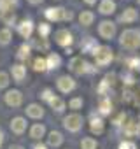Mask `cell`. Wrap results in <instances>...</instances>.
<instances>
[{
  "label": "cell",
  "mask_w": 140,
  "mask_h": 149,
  "mask_svg": "<svg viewBox=\"0 0 140 149\" xmlns=\"http://www.w3.org/2000/svg\"><path fill=\"white\" fill-rule=\"evenodd\" d=\"M119 46L130 51L140 49V30L137 28H126L119 35Z\"/></svg>",
  "instance_id": "1"
},
{
  "label": "cell",
  "mask_w": 140,
  "mask_h": 149,
  "mask_svg": "<svg viewBox=\"0 0 140 149\" xmlns=\"http://www.w3.org/2000/svg\"><path fill=\"white\" fill-rule=\"evenodd\" d=\"M91 54H93L95 63H96L98 67H107V65H110V61L114 60V51H112V47H109V46H98Z\"/></svg>",
  "instance_id": "2"
},
{
  "label": "cell",
  "mask_w": 140,
  "mask_h": 149,
  "mask_svg": "<svg viewBox=\"0 0 140 149\" xmlns=\"http://www.w3.org/2000/svg\"><path fill=\"white\" fill-rule=\"evenodd\" d=\"M68 67H70V70H72L74 74H77V76H82V74H91V72L96 70L89 61H86L81 56L72 58V60H70V63H68Z\"/></svg>",
  "instance_id": "3"
},
{
  "label": "cell",
  "mask_w": 140,
  "mask_h": 149,
  "mask_svg": "<svg viewBox=\"0 0 140 149\" xmlns=\"http://www.w3.org/2000/svg\"><path fill=\"white\" fill-rule=\"evenodd\" d=\"M82 125H84V119H82V116L77 114V112H72V114H68V116L63 118V126H65V130L70 132V133H77V132L82 128Z\"/></svg>",
  "instance_id": "4"
},
{
  "label": "cell",
  "mask_w": 140,
  "mask_h": 149,
  "mask_svg": "<svg viewBox=\"0 0 140 149\" xmlns=\"http://www.w3.org/2000/svg\"><path fill=\"white\" fill-rule=\"evenodd\" d=\"M98 35L103 40H112L116 37V23L110 19H103L98 25Z\"/></svg>",
  "instance_id": "5"
},
{
  "label": "cell",
  "mask_w": 140,
  "mask_h": 149,
  "mask_svg": "<svg viewBox=\"0 0 140 149\" xmlns=\"http://www.w3.org/2000/svg\"><path fill=\"white\" fill-rule=\"evenodd\" d=\"M76 86H77V83H76V79L74 77H70L68 74L67 76H60L58 77V81H56V88L61 91V93H72L74 90H76Z\"/></svg>",
  "instance_id": "6"
},
{
  "label": "cell",
  "mask_w": 140,
  "mask_h": 149,
  "mask_svg": "<svg viewBox=\"0 0 140 149\" xmlns=\"http://www.w3.org/2000/svg\"><path fill=\"white\" fill-rule=\"evenodd\" d=\"M54 42L67 49V47H70V44L74 42V35H72V32H68L67 28H60V30L54 32Z\"/></svg>",
  "instance_id": "7"
},
{
  "label": "cell",
  "mask_w": 140,
  "mask_h": 149,
  "mask_svg": "<svg viewBox=\"0 0 140 149\" xmlns=\"http://www.w3.org/2000/svg\"><path fill=\"white\" fill-rule=\"evenodd\" d=\"M4 100L9 107H19L23 104V93L19 90H9L6 95H4Z\"/></svg>",
  "instance_id": "8"
},
{
  "label": "cell",
  "mask_w": 140,
  "mask_h": 149,
  "mask_svg": "<svg viewBox=\"0 0 140 149\" xmlns=\"http://www.w3.org/2000/svg\"><path fill=\"white\" fill-rule=\"evenodd\" d=\"M138 18H140V14L135 7H126L124 13L119 16V21L124 23V25H133L135 21H138Z\"/></svg>",
  "instance_id": "9"
},
{
  "label": "cell",
  "mask_w": 140,
  "mask_h": 149,
  "mask_svg": "<svg viewBox=\"0 0 140 149\" xmlns=\"http://www.w3.org/2000/svg\"><path fill=\"white\" fill-rule=\"evenodd\" d=\"M26 126H28V123H26V119L21 118V116H16V118L11 119V132L16 133V135H23V133L26 132Z\"/></svg>",
  "instance_id": "10"
},
{
  "label": "cell",
  "mask_w": 140,
  "mask_h": 149,
  "mask_svg": "<svg viewBox=\"0 0 140 149\" xmlns=\"http://www.w3.org/2000/svg\"><path fill=\"white\" fill-rule=\"evenodd\" d=\"M11 74H12V79L16 83H23L25 77H26V67L23 63H14L11 67Z\"/></svg>",
  "instance_id": "11"
},
{
  "label": "cell",
  "mask_w": 140,
  "mask_h": 149,
  "mask_svg": "<svg viewBox=\"0 0 140 149\" xmlns=\"http://www.w3.org/2000/svg\"><path fill=\"white\" fill-rule=\"evenodd\" d=\"M18 33L23 39H30V35L33 33V21L32 19H23L18 25Z\"/></svg>",
  "instance_id": "12"
},
{
  "label": "cell",
  "mask_w": 140,
  "mask_h": 149,
  "mask_svg": "<svg viewBox=\"0 0 140 149\" xmlns=\"http://www.w3.org/2000/svg\"><path fill=\"white\" fill-rule=\"evenodd\" d=\"M25 112H26V116L32 118V119H40V118H44V107H42L40 104H30V105H26Z\"/></svg>",
  "instance_id": "13"
},
{
  "label": "cell",
  "mask_w": 140,
  "mask_h": 149,
  "mask_svg": "<svg viewBox=\"0 0 140 149\" xmlns=\"http://www.w3.org/2000/svg\"><path fill=\"white\" fill-rule=\"evenodd\" d=\"M98 13L103 16H110L116 13V2L114 0H100L98 4Z\"/></svg>",
  "instance_id": "14"
},
{
  "label": "cell",
  "mask_w": 140,
  "mask_h": 149,
  "mask_svg": "<svg viewBox=\"0 0 140 149\" xmlns=\"http://www.w3.org/2000/svg\"><path fill=\"white\" fill-rule=\"evenodd\" d=\"M63 11L65 7H47L44 14L49 21H63Z\"/></svg>",
  "instance_id": "15"
},
{
  "label": "cell",
  "mask_w": 140,
  "mask_h": 149,
  "mask_svg": "<svg viewBox=\"0 0 140 149\" xmlns=\"http://www.w3.org/2000/svg\"><path fill=\"white\" fill-rule=\"evenodd\" d=\"M89 130H91L93 133H96V135L103 133V130H105L103 118H102V116H93V118L89 119Z\"/></svg>",
  "instance_id": "16"
},
{
  "label": "cell",
  "mask_w": 140,
  "mask_h": 149,
  "mask_svg": "<svg viewBox=\"0 0 140 149\" xmlns=\"http://www.w3.org/2000/svg\"><path fill=\"white\" fill-rule=\"evenodd\" d=\"M112 109H114V105H112L110 98L109 97H102L100 98V104H98V114L100 116H110Z\"/></svg>",
  "instance_id": "17"
},
{
  "label": "cell",
  "mask_w": 140,
  "mask_h": 149,
  "mask_svg": "<svg viewBox=\"0 0 140 149\" xmlns=\"http://www.w3.org/2000/svg\"><path fill=\"white\" fill-rule=\"evenodd\" d=\"M46 63H47V70H54L61 67V56L58 53H49L46 56Z\"/></svg>",
  "instance_id": "18"
},
{
  "label": "cell",
  "mask_w": 140,
  "mask_h": 149,
  "mask_svg": "<svg viewBox=\"0 0 140 149\" xmlns=\"http://www.w3.org/2000/svg\"><path fill=\"white\" fill-rule=\"evenodd\" d=\"M61 144H63V135L60 132L53 130V132L47 133V146L49 147H60Z\"/></svg>",
  "instance_id": "19"
},
{
  "label": "cell",
  "mask_w": 140,
  "mask_h": 149,
  "mask_svg": "<svg viewBox=\"0 0 140 149\" xmlns=\"http://www.w3.org/2000/svg\"><path fill=\"white\" fill-rule=\"evenodd\" d=\"M123 133H124V137H137L140 133V125L135 121H128L123 128Z\"/></svg>",
  "instance_id": "20"
},
{
  "label": "cell",
  "mask_w": 140,
  "mask_h": 149,
  "mask_svg": "<svg viewBox=\"0 0 140 149\" xmlns=\"http://www.w3.org/2000/svg\"><path fill=\"white\" fill-rule=\"evenodd\" d=\"M49 107L54 111V112H63L65 111V107H67V104H65V100L61 98V97H53L51 100H49Z\"/></svg>",
  "instance_id": "21"
},
{
  "label": "cell",
  "mask_w": 140,
  "mask_h": 149,
  "mask_svg": "<svg viewBox=\"0 0 140 149\" xmlns=\"http://www.w3.org/2000/svg\"><path fill=\"white\" fill-rule=\"evenodd\" d=\"M44 135H46V126H44V125L37 123V125H33V126L30 128V139H33V140H40Z\"/></svg>",
  "instance_id": "22"
},
{
  "label": "cell",
  "mask_w": 140,
  "mask_h": 149,
  "mask_svg": "<svg viewBox=\"0 0 140 149\" xmlns=\"http://www.w3.org/2000/svg\"><path fill=\"white\" fill-rule=\"evenodd\" d=\"M96 47H98V44H96V40H95L93 37H86V39L81 42V49H82V53H93Z\"/></svg>",
  "instance_id": "23"
},
{
  "label": "cell",
  "mask_w": 140,
  "mask_h": 149,
  "mask_svg": "<svg viewBox=\"0 0 140 149\" xmlns=\"http://www.w3.org/2000/svg\"><path fill=\"white\" fill-rule=\"evenodd\" d=\"M93 21H95V14L91 11H82L79 14V23L82 26H89V25H93Z\"/></svg>",
  "instance_id": "24"
},
{
  "label": "cell",
  "mask_w": 140,
  "mask_h": 149,
  "mask_svg": "<svg viewBox=\"0 0 140 149\" xmlns=\"http://www.w3.org/2000/svg\"><path fill=\"white\" fill-rule=\"evenodd\" d=\"M30 54H32V47H30V44H21V46H19V49H18L16 58H18L19 61H25V60H28V58H30Z\"/></svg>",
  "instance_id": "25"
},
{
  "label": "cell",
  "mask_w": 140,
  "mask_h": 149,
  "mask_svg": "<svg viewBox=\"0 0 140 149\" xmlns=\"http://www.w3.org/2000/svg\"><path fill=\"white\" fill-rule=\"evenodd\" d=\"M96 147H98V142L93 137H84L81 140V149H96Z\"/></svg>",
  "instance_id": "26"
},
{
  "label": "cell",
  "mask_w": 140,
  "mask_h": 149,
  "mask_svg": "<svg viewBox=\"0 0 140 149\" xmlns=\"http://www.w3.org/2000/svg\"><path fill=\"white\" fill-rule=\"evenodd\" d=\"M126 67L131 70V72H140V58L137 56H131L126 60Z\"/></svg>",
  "instance_id": "27"
},
{
  "label": "cell",
  "mask_w": 140,
  "mask_h": 149,
  "mask_svg": "<svg viewBox=\"0 0 140 149\" xmlns=\"http://www.w3.org/2000/svg\"><path fill=\"white\" fill-rule=\"evenodd\" d=\"M11 39H12V33H11L9 28H2V30H0V46H7L11 42Z\"/></svg>",
  "instance_id": "28"
},
{
  "label": "cell",
  "mask_w": 140,
  "mask_h": 149,
  "mask_svg": "<svg viewBox=\"0 0 140 149\" xmlns=\"http://www.w3.org/2000/svg\"><path fill=\"white\" fill-rule=\"evenodd\" d=\"M82 105H84L82 97H74V98L68 100V107L72 109V111H79V109H82Z\"/></svg>",
  "instance_id": "29"
},
{
  "label": "cell",
  "mask_w": 140,
  "mask_h": 149,
  "mask_svg": "<svg viewBox=\"0 0 140 149\" xmlns=\"http://www.w3.org/2000/svg\"><path fill=\"white\" fill-rule=\"evenodd\" d=\"M37 32H39V37L40 39H47L49 33H51V25L49 23H40L37 26Z\"/></svg>",
  "instance_id": "30"
},
{
  "label": "cell",
  "mask_w": 140,
  "mask_h": 149,
  "mask_svg": "<svg viewBox=\"0 0 140 149\" xmlns=\"http://www.w3.org/2000/svg\"><path fill=\"white\" fill-rule=\"evenodd\" d=\"M33 68H35L37 72H44V70H47L46 58H44V56H37V58L33 60Z\"/></svg>",
  "instance_id": "31"
},
{
  "label": "cell",
  "mask_w": 140,
  "mask_h": 149,
  "mask_svg": "<svg viewBox=\"0 0 140 149\" xmlns=\"http://www.w3.org/2000/svg\"><path fill=\"white\" fill-rule=\"evenodd\" d=\"M40 39V37H39ZM30 47H35V49H40V51H47L49 49V42H47V39H40V40H33L32 44H30Z\"/></svg>",
  "instance_id": "32"
},
{
  "label": "cell",
  "mask_w": 140,
  "mask_h": 149,
  "mask_svg": "<svg viewBox=\"0 0 140 149\" xmlns=\"http://www.w3.org/2000/svg\"><path fill=\"white\" fill-rule=\"evenodd\" d=\"M0 19H2L6 25H14V23H16V14H14L12 11H9V13H6L4 16H0Z\"/></svg>",
  "instance_id": "33"
},
{
  "label": "cell",
  "mask_w": 140,
  "mask_h": 149,
  "mask_svg": "<svg viewBox=\"0 0 140 149\" xmlns=\"http://www.w3.org/2000/svg\"><path fill=\"white\" fill-rule=\"evenodd\" d=\"M121 79H123V83H124V84L131 86V84L135 83V74H133V72H123Z\"/></svg>",
  "instance_id": "34"
},
{
  "label": "cell",
  "mask_w": 140,
  "mask_h": 149,
  "mask_svg": "<svg viewBox=\"0 0 140 149\" xmlns=\"http://www.w3.org/2000/svg\"><path fill=\"white\" fill-rule=\"evenodd\" d=\"M9 74L7 72H4V70H0V90H4V88H7L9 86Z\"/></svg>",
  "instance_id": "35"
},
{
  "label": "cell",
  "mask_w": 140,
  "mask_h": 149,
  "mask_svg": "<svg viewBox=\"0 0 140 149\" xmlns=\"http://www.w3.org/2000/svg\"><path fill=\"white\" fill-rule=\"evenodd\" d=\"M117 149H138V147H137V144H135L133 140L126 139V140H121V142H119V147H117Z\"/></svg>",
  "instance_id": "36"
},
{
  "label": "cell",
  "mask_w": 140,
  "mask_h": 149,
  "mask_svg": "<svg viewBox=\"0 0 140 149\" xmlns=\"http://www.w3.org/2000/svg\"><path fill=\"white\" fill-rule=\"evenodd\" d=\"M53 97H54V91H53L51 88H46V90L40 91V98H42L44 102H47V104H49V100H51Z\"/></svg>",
  "instance_id": "37"
},
{
  "label": "cell",
  "mask_w": 140,
  "mask_h": 149,
  "mask_svg": "<svg viewBox=\"0 0 140 149\" xmlns=\"http://www.w3.org/2000/svg\"><path fill=\"white\" fill-rule=\"evenodd\" d=\"M124 119H126V114H124V112H121V114H119V116L112 121V123H114L116 126H119V125H123V121H124Z\"/></svg>",
  "instance_id": "38"
},
{
  "label": "cell",
  "mask_w": 140,
  "mask_h": 149,
  "mask_svg": "<svg viewBox=\"0 0 140 149\" xmlns=\"http://www.w3.org/2000/svg\"><path fill=\"white\" fill-rule=\"evenodd\" d=\"M123 95H124V97H123V98H124V100H126V102H131V100H133V98H135V95H133V91H131V90H126V91H124V93H123Z\"/></svg>",
  "instance_id": "39"
},
{
  "label": "cell",
  "mask_w": 140,
  "mask_h": 149,
  "mask_svg": "<svg viewBox=\"0 0 140 149\" xmlns=\"http://www.w3.org/2000/svg\"><path fill=\"white\" fill-rule=\"evenodd\" d=\"M72 18H74V13L72 11H68V9L63 11V21H70Z\"/></svg>",
  "instance_id": "40"
},
{
  "label": "cell",
  "mask_w": 140,
  "mask_h": 149,
  "mask_svg": "<svg viewBox=\"0 0 140 149\" xmlns=\"http://www.w3.org/2000/svg\"><path fill=\"white\" fill-rule=\"evenodd\" d=\"M33 149H49L47 146H44V144H35L33 146Z\"/></svg>",
  "instance_id": "41"
},
{
  "label": "cell",
  "mask_w": 140,
  "mask_h": 149,
  "mask_svg": "<svg viewBox=\"0 0 140 149\" xmlns=\"http://www.w3.org/2000/svg\"><path fill=\"white\" fill-rule=\"evenodd\" d=\"M9 149H25V147L19 146V144H12V146H9Z\"/></svg>",
  "instance_id": "42"
},
{
  "label": "cell",
  "mask_w": 140,
  "mask_h": 149,
  "mask_svg": "<svg viewBox=\"0 0 140 149\" xmlns=\"http://www.w3.org/2000/svg\"><path fill=\"white\" fill-rule=\"evenodd\" d=\"M28 2H30V4H33V6H37V4H42L44 0H28Z\"/></svg>",
  "instance_id": "43"
},
{
  "label": "cell",
  "mask_w": 140,
  "mask_h": 149,
  "mask_svg": "<svg viewBox=\"0 0 140 149\" xmlns=\"http://www.w3.org/2000/svg\"><path fill=\"white\" fill-rule=\"evenodd\" d=\"M4 144V132H2V128H0V146Z\"/></svg>",
  "instance_id": "44"
},
{
  "label": "cell",
  "mask_w": 140,
  "mask_h": 149,
  "mask_svg": "<svg viewBox=\"0 0 140 149\" xmlns=\"http://www.w3.org/2000/svg\"><path fill=\"white\" fill-rule=\"evenodd\" d=\"M84 2H86L88 6H95V4H96V0H84Z\"/></svg>",
  "instance_id": "45"
},
{
  "label": "cell",
  "mask_w": 140,
  "mask_h": 149,
  "mask_svg": "<svg viewBox=\"0 0 140 149\" xmlns=\"http://www.w3.org/2000/svg\"><path fill=\"white\" fill-rule=\"evenodd\" d=\"M137 4H138V6H140V0H137Z\"/></svg>",
  "instance_id": "46"
}]
</instances>
